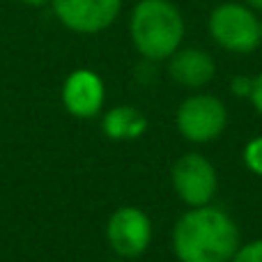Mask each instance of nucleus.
<instances>
[{"label":"nucleus","instance_id":"423d86ee","mask_svg":"<svg viewBox=\"0 0 262 262\" xmlns=\"http://www.w3.org/2000/svg\"><path fill=\"white\" fill-rule=\"evenodd\" d=\"M154 237L152 219L136 205H122L108 216L106 242L120 260L140 258Z\"/></svg>","mask_w":262,"mask_h":262},{"label":"nucleus","instance_id":"2eb2a0df","mask_svg":"<svg viewBox=\"0 0 262 262\" xmlns=\"http://www.w3.org/2000/svg\"><path fill=\"white\" fill-rule=\"evenodd\" d=\"M18 3L28 5V7H44V5H49L51 0H18Z\"/></svg>","mask_w":262,"mask_h":262},{"label":"nucleus","instance_id":"9b49d317","mask_svg":"<svg viewBox=\"0 0 262 262\" xmlns=\"http://www.w3.org/2000/svg\"><path fill=\"white\" fill-rule=\"evenodd\" d=\"M244 163L253 175L262 177V136H255L244 147Z\"/></svg>","mask_w":262,"mask_h":262},{"label":"nucleus","instance_id":"a211bd4d","mask_svg":"<svg viewBox=\"0 0 262 262\" xmlns=\"http://www.w3.org/2000/svg\"><path fill=\"white\" fill-rule=\"evenodd\" d=\"M113 262H124V260H120V258H118V260H113Z\"/></svg>","mask_w":262,"mask_h":262},{"label":"nucleus","instance_id":"dca6fc26","mask_svg":"<svg viewBox=\"0 0 262 262\" xmlns=\"http://www.w3.org/2000/svg\"><path fill=\"white\" fill-rule=\"evenodd\" d=\"M244 5H249L253 12H258V14H262V0H242Z\"/></svg>","mask_w":262,"mask_h":262},{"label":"nucleus","instance_id":"9d476101","mask_svg":"<svg viewBox=\"0 0 262 262\" xmlns=\"http://www.w3.org/2000/svg\"><path fill=\"white\" fill-rule=\"evenodd\" d=\"M101 131L108 140H138L147 131V118L136 106H113L101 115Z\"/></svg>","mask_w":262,"mask_h":262},{"label":"nucleus","instance_id":"ddd939ff","mask_svg":"<svg viewBox=\"0 0 262 262\" xmlns=\"http://www.w3.org/2000/svg\"><path fill=\"white\" fill-rule=\"evenodd\" d=\"M251 88H253V76H246V74H237L230 81V92L237 99H249Z\"/></svg>","mask_w":262,"mask_h":262},{"label":"nucleus","instance_id":"f257e3e1","mask_svg":"<svg viewBox=\"0 0 262 262\" xmlns=\"http://www.w3.org/2000/svg\"><path fill=\"white\" fill-rule=\"evenodd\" d=\"M172 253L180 262H230L242 244L239 226L214 205L189 207L170 235Z\"/></svg>","mask_w":262,"mask_h":262},{"label":"nucleus","instance_id":"7ed1b4c3","mask_svg":"<svg viewBox=\"0 0 262 262\" xmlns=\"http://www.w3.org/2000/svg\"><path fill=\"white\" fill-rule=\"evenodd\" d=\"M209 37L219 49L235 55H249L262 44L260 16L244 3H221L209 12Z\"/></svg>","mask_w":262,"mask_h":262},{"label":"nucleus","instance_id":"f03ea898","mask_svg":"<svg viewBox=\"0 0 262 262\" xmlns=\"http://www.w3.org/2000/svg\"><path fill=\"white\" fill-rule=\"evenodd\" d=\"M186 23L170 0H138L129 14V37L145 62H166L182 46Z\"/></svg>","mask_w":262,"mask_h":262},{"label":"nucleus","instance_id":"0eeeda50","mask_svg":"<svg viewBox=\"0 0 262 262\" xmlns=\"http://www.w3.org/2000/svg\"><path fill=\"white\" fill-rule=\"evenodd\" d=\"M124 0H51L53 14L76 35H99L118 21Z\"/></svg>","mask_w":262,"mask_h":262},{"label":"nucleus","instance_id":"6e6552de","mask_svg":"<svg viewBox=\"0 0 262 262\" xmlns=\"http://www.w3.org/2000/svg\"><path fill=\"white\" fill-rule=\"evenodd\" d=\"M62 106L69 115L78 120H90L104 111L106 88L104 81L92 69H76L62 83Z\"/></svg>","mask_w":262,"mask_h":262},{"label":"nucleus","instance_id":"39448f33","mask_svg":"<svg viewBox=\"0 0 262 262\" xmlns=\"http://www.w3.org/2000/svg\"><path fill=\"white\" fill-rule=\"evenodd\" d=\"M170 184L186 207L212 205L219 191L216 166L200 152H186L172 163Z\"/></svg>","mask_w":262,"mask_h":262},{"label":"nucleus","instance_id":"f8f14e48","mask_svg":"<svg viewBox=\"0 0 262 262\" xmlns=\"http://www.w3.org/2000/svg\"><path fill=\"white\" fill-rule=\"evenodd\" d=\"M230 262H262V237L239 244V249H237V253L232 255Z\"/></svg>","mask_w":262,"mask_h":262},{"label":"nucleus","instance_id":"f3484780","mask_svg":"<svg viewBox=\"0 0 262 262\" xmlns=\"http://www.w3.org/2000/svg\"><path fill=\"white\" fill-rule=\"evenodd\" d=\"M260 32H262V18H260Z\"/></svg>","mask_w":262,"mask_h":262},{"label":"nucleus","instance_id":"1a4fd4ad","mask_svg":"<svg viewBox=\"0 0 262 262\" xmlns=\"http://www.w3.org/2000/svg\"><path fill=\"white\" fill-rule=\"evenodd\" d=\"M168 62V76L186 90H203L216 76V62L205 49L180 46Z\"/></svg>","mask_w":262,"mask_h":262},{"label":"nucleus","instance_id":"20e7f679","mask_svg":"<svg viewBox=\"0 0 262 262\" xmlns=\"http://www.w3.org/2000/svg\"><path fill=\"white\" fill-rule=\"evenodd\" d=\"M228 122L230 115L226 104L209 92L189 95L175 113V127L180 136L193 145H207L219 140L228 129Z\"/></svg>","mask_w":262,"mask_h":262},{"label":"nucleus","instance_id":"4468645a","mask_svg":"<svg viewBox=\"0 0 262 262\" xmlns=\"http://www.w3.org/2000/svg\"><path fill=\"white\" fill-rule=\"evenodd\" d=\"M251 106L255 108V113L262 115V72L258 76H253V88H251V95H249Z\"/></svg>","mask_w":262,"mask_h":262}]
</instances>
